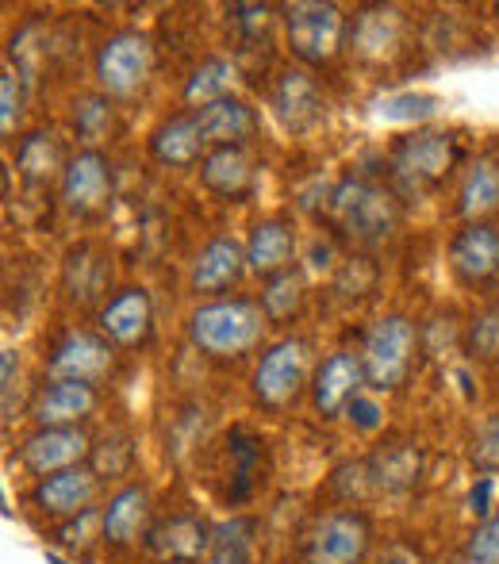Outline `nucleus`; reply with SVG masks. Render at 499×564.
I'll return each instance as SVG.
<instances>
[{
  "label": "nucleus",
  "instance_id": "37",
  "mask_svg": "<svg viewBox=\"0 0 499 564\" xmlns=\"http://www.w3.org/2000/svg\"><path fill=\"white\" fill-rule=\"evenodd\" d=\"M469 349L473 357H480V361H496L499 357V307L492 312L477 315L469 327Z\"/></svg>",
  "mask_w": 499,
  "mask_h": 564
},
{
  "label": "nucleus",
  "instance_id": "9",
  "mask_svg": "<svg viewBox=\"0 0 499 564\" xmlns=\"http://www.w3.org/2000/svg\"><path fill=\"white\" fill-rule=\"evenodd\" d=\"M216 530L200 514H170L147 530V550L158 564H196L211 553Z\"/></svg>",
  "mask_w": 499,
  "mask_h": 564
},
{
  "label": "nucleus",
  "instance_id": "25",
  "mask_svg": "<svg viewBox=\"0 0 499 564\" xmlns=\"http://www.w3.org/2000/svg\"><path fill=\"white\" fill-rule=\"evenodd\" d=\"M292 250H296V238L284 219H261L247 238V269L258 276H276L289 269Z\"/></svg>",
  "mask_w": 499,
  "mask_h": 564
},
{
  "label": "nucleus",
  "instance_id": "30",
  "mask_svg": "<svg viewBox=\"0 0 499 564\" xmlns=\"http://www.w3.org/2000/svg\"><path fill=\"white\" fill-rule=\"evenodd\" d=\"M300 296H304V281H300L296 269H284V273L269 276L265 289H261V315L269 323L289 319V315H296Z\"/></svg>",
  "mask_w": 499,
  "mask_h": 564
},
{
  "label": "nucleus",
  "instance_id": "5",
  "mask_svg": "<svg viewBox=\"0 0 499 564\" xmlns=\"http://www.w3.org/2000/svg\"><path fill=\"white\" fill-rule=\"evenodd\" d=\"M373 542V527L361 511H335L307 530L300 564H361Z\"/></svg>",
  "mask_w": 499,
  "mask_h": 564
},
{
  "label": "nucleus",
  "instance_id": "17",
  "mask_svg": "<svg viewBox=\"0 0 499 564\" xmlns=\"http://www.w3.org/2000/svg\"><path fill=\"white\" fill-rule=\"evenodd\" d=\"M361 473H366L369 491H388V496L408 491L423 476V449L411 446V442H392V446L361 460Z\"/></svg>",
  "mask_w": 499,
  "mask_h": 564
},
{
  "label": "nucleus",
  "instance_id": "13",
  "mask_svg": "<svg viewBox=\"0 0 499 564\" xmlns=\"http://www.w3.org/2000/svg\"><path fill=\"white\" fill-rule=\"evenodd\" d=\"M269 105H273V116L284 123V131L300 134V131H307V127L319 123L323 93H319V85L304 74V69H284V74L276 77Z\"/></svg>",
  "mask_w": 499,
  "mask_h": 564
},
{
  "label": "nucleus",
  "instance_id": "33",
  "mask_svg": "<svg viewBox=\"0 0 499 564\" xmlns=\"http://www.w3.org/2000/svg\"><path fill=\"white\" fill-rule=\"evenodd\" d=\"M93 460V473L97 476H108V480H116V476H127L134 465V446L127 434H108L100 446H93L89 453Z\"/></svg>",
  "mask_w": 499,
  "mask_h": 564
},
{
  "label": "nucleus",
  "instance_id": "4",
  "mask_svg": "<svg viewBox=\"0 0 499 564\" xmlns=\"http://www.w3.org/2000/svg\"><path fill=\"white\" fill-rule=\"evenodd\" d=\"M411 354H415V327L403 315H388L366 335L361 346V369L366 380L380 392H392L408 380L411 372Z\"/></svg>",
  "mask_w": 499,
  "mask_h": 564
},
{
  "label": "nucleus",
  "instance_id": "34",
  "mask_svg": "<svg viewBox=\"0 0 499 564\" xmlns=\"http://www.w3.org/2000/svg\"><path fill=\"white\" fill-rule=\"evenodd\" d=\"M74 127L85 142H100L112 127V105L108 97H82L74 105Z\"/></svg>",
  "mask_w": 499,
  "mask_h": 564
},
{
  "label": "nucleus",
  "instance_id": "1",
  "mask_svg": "<svg viewBox=\"0 0 499 564\" xmlns=\"http://www.w3.org/2000/svg\"><path fill=\"white\" fill-rule=\"evenodd\" d=\"M261 319L265 315L250 300H211L193 312L188 335L200 354L227 361V357H242L261 338Z\"/></svg>",
  "mask_w": 499,
  "mask_h": 564
},
{
  "label": "nucleus",
  "instance_id": "47",
  "mask_svg": "<svg viewBox=\"0 0 499 564\" xmlns=\"http://www.w3.org/2000/svg\"><path fill=\"white\" fill-rule=\"evenodd\" d=\"M496 15H499V4H496Z\"/></svg>",
  "mask_w": 499,
  "mask_h": 564
},
{
  "label": "nucleus",
  "instance_id": "44",
  "mask_svg": "<svg viewBox=\"0 0 499 564\" xmlns=\"http://www.w3.org/2000/svg\"><path fill=\"white\" fill-rule=\"evenodd\" d=\"M93 519H97V514L85 511V514H82V522H69V527H62L54 538H58L62 545H85V542H89V538H85V527H89Z\"/></svg>",
  "mask_w": 499,
  "mask_h": 564
},
{
  "label": "nucleus",
  "instance_id": "28",
  "mask_svg": "<svg viewBox=\"0 0 499 564\" xmlns=\"http://www.w3.org/2000/svg\"><path fill=\"white\" fill-rule=\"evenodd\" d=\"M58 165H62V150L51 131H31L20 142V150H15V170H20V177L28 185H46Z\"/></svg>",
  "mask_w": 499,
  "mask_h": 564
},
{
  "label": "nucleus",
  "instance_id": "43",
  "mask_svg": "<svg viewBox=\"0 0 499 564\" xmlns=\"http://www.w3.org/2000/svg\"><path fill=\"white\" fill-rule=\"evenodd\" d=\"M492 488H496L492 476H485V480H480L477 488H473V496H469V507H473V514H480V522L492 519V507H488V503H492Z\"/></svg>",
  "mask_w": 499,
  "mask_h": 564
},
{
  "label": "nucleus",
  "instance_id": "29",
  "mask_svg": "<svg viewBox=\"0 0 499 564\" xmlns=\"http://www.w3.org/2000/svg\"><path fill=\"white\" fill-rule=\"evenodd\" d=\"M231 503H242V499L253 496V488H258V473H261V438H253L247 431H235L231 434Z\"/></svg>",
  "mask_w": 499,
  "mask_h": 564
},
{
  "label": "nucleus",
  "instance_id": "8",
  "mask_svg": "<svg viewBox=\"0 0 499 564\" xmlns=\"http://www.w3.org/2000/svg\"><path fill=\"white\" fill-rule=\"evenodd\" d=\"M307 377V341L304 338H281L276 346H269V354L261 357L258 372H253V395L265 408H284L300 395Z\"/></svg>",
  "mask_w": 499,
  "mask_h": 564
},
{
  "label": "nucleus",
  "instance_id": "20",
  "mask_svg": "<svg viewBox=\"0 0 499 564\" xmlns=\"http://www.w3.org/2000/svg\"><path fill=\"white\" fill-rule=\"evenodd\" d=\"M346 35H350V51L358 54V58H366V62L388 58L403 39V15L384 4L361 8Z\"/></svg>",
  "mask_w": 499,
  "mask_h": 564
},
{
  "label": "nucleus",
  "instance_id": "16",
  "mask_svg": "<svg viewBox=\"0 0 499 564\" xmlns=\"http://www.w3.org/2000/svg\"><path fill=\"white\" fill-rule=\"evenodd\" d=\"M97 496V473L85 465L77 468H66V473H54V476H43L31 491L39 511L46 514H85Z\"/></svg>",
  "mask_w": 499,
  "mask_h": 564
},
{
  "label": "nucleus",
  "instance_id": "46",
  "mask_svg": "<svg viewBox=\"0 0 499 564\" xmlns=\"http://www.w3.org/2000/svg\"><path fill=\"white\" fill-rule=\"evenodd\" d=\"M46 561H51V564H69V561H62L58 553H46Z\"/></svg>",
  "mask_w": 499,
  "mask_h": 564
},
{
  "label": "nucleus",
  "instance_id": "2",
  "mask_svg": "<svg viewBox=\"0 0 499 564\" xmlns=\"http://www.w3.org/2000/svg\"><path fill=\"white\" fill-rule=\"evenodd\" d=\"M327 216L343 235L358 238V242H380L392 235L400 208H395L392 193H384L380 185L350 177L327 196Z\"/></svg>",
  "mask_w": 499,
  "mask_h": 564
},
{
  "label": "nucleus",
  "instance_id": "36",
  "mask_svg": "<svg viewBox=\"0 0 499 564\" xmlns=\"http://www.w3.org/2000/svg\"><path fill=\"white\" fill-rule=\"evenodd\" d=\"M462 564H499V511L473 530V538L465 542Z\"/></svg>",
  "mask_w": 499,
  "mask_h": 564
},
{
  "label": "nucleus",
  "instance_id": "41",
  "mask_svg": "<svg viewBox=\"0 0 499 564\" xmlns=\"http://www.w3.org/2000/svg\"><path fill=\"white\" fill-rule=\"evenodd\" d=\"M235 23H239L247 35H265L269 28V4H235Z\"/></svg>",
  "mask_w": 499,
  "mask_h": 564
},
{
  "label": "nucleus",
  "instance_id": "35",
  "mask_svg": "<svg viewBox=\"0 0 499 564\" xmlns=\"http://www.w3.org/2000/svg\"><path fill=\"white\" fill-rule=\"evenodd\" d=\"M438 112V97L431 93H400V97H388L380 105V116L392 119V123H411V119H431Z\"/></svg>",
  "mask_w": 499,
  "mask_h": 564
},
{
  "label": "nucleus",
  "instance_id": "19",
  "mask_svg": "<svg viewBox=\"0 0 499 564\" xmlns=\"http://www.w3.org/2000/svg\"><path fill=\"white\" fill-rule=\"evenodd\" d=\"M247 273V250L235 238H211L193 261V289L204 296H219V292L235 289L239 276Z\"/></svg>",
  "mask_w": 499,
  "mask_h": 564
},
{
  "label": "nucleus",
  "instance_id": "26",
  "mask_svg": "<svg viewBox=\"0 0 499 564\" xmlns=\"http://www.w3.org/2000/svg\"><path fill=\"white\" fill-rule=\"evenodd\" d=\"M150 514V491L142 484H127L123 491H116L112 503L105 511V538L112 545H131L142 534Z\"/></svg>",
  "mask_w": 499,
  "mask_h": 564
},
{
  "label": "nucleus",
  "instance_id": "42",
  "mask_svg": "<svg viewBox=\"0 0 499 564\" xmlns=\"http://www.w3.org/2000/svg\"><path fill=\"white\" fill-rule=\"evenodd\" d=\"M346 415H350L354 423L361 426V431H377V426H380V411H377V403H373V400H361V395L350 403V411H346Z\"/></svg>",
  "mask_w": 499,
  "mask_h": 564
},
{
  "label": "nucleus",
  "instance_id": "32",
  "mask_svg": "<svg viewBox=\"0 0 499 564\" xmlns=\"http://www.w3.org/2000/svg\"><path fill=\"white\" fill-rule=\"evenodd\" d=\"M253 519H231L216 527V542H211L208 564H250L253 545Z\"/></svg>",
  "mask_w": 499,
  "mask_h": 564
},
{
  "label": "nucleus",
  "instance_id": "18",
  "mask_svg": "<svg viewBox=\"0 0 499 564\" xmlns=\"http://www.w3.org/2000/svg\"><path fill=\"white\" fill-rule=\"evenodd\" d=\"M449 261H454L457 276L469 284H485L499 276V230L488 224H469L457 230L454 246H449Z\"/></svg>",
  "mask_w": 499,
  "mask_h": 564
},
{
  "label": "nucleus",
  "instance_id": "14",
  "mask_svg": "<svg viewBox=\"0 0 499 564\" xmlns=\"http://www.w3.org/2000/svg\"><path fill=\"white\" fill-rule=\"evenodd\" d=\"M100 335L116 346H142L154 330V307H150L147 289H123L100 307Z\"/></svg>",
  "mask_w": 499,
  "mask_h": 564
},
{
  "label": "nucleus",
  "instance_id": "15",
  "mask_svg": "<svg viewBox=\"0 0 499 564\" xmlns=\"http://www.w3.org/2000/svg\"><path fill=\"white\" fill-rule=\"evenodd\" d=\"M112 369V346L108 338L93 335H69L54 346L51 377L54 380H77V384H97Z\"/></svg>",
  "mask_w": 499,
  "mask_h": 564
},
{
  "label": "nucleus",
  "instance_id": "23",
  "mask_svg": "<svg viewBox=\"0 0 499 564\" xmlns=\"http://www.w3.org/2000/svg\"><path fill=\"white\" fill-rule=\"evenodd\" d=\"M200 181L211 188L216 196L227 200H239L253 188V162L247 154V147H216L204 154L200 162Z\"/></svg>",
  "mask_w": 499,
  "mask_h": 564
},
{
  "label": "nucleus",
  "instance_id": "11",
  "mask_svg": "<svg viewBox=\"0 0 499 564\" xmlns=\"http://www.w3.org/2000/svg\"><path fill=\"white\" fill-rule=\"evenodd\" d=\"M361 384H366L361 357L350 354V349H338V354H330L327 361L319 365V372H315V384H312L315 411H319L323 419L343 415V411H350V403L358 400Z\"/></svg>",
  "mask_w": 499,
  "mask_h": 564
},
{
  "label": "nucleus",
  "instance_id": "21",
  "mask_svg": "<svg viewBox=\"0 0 499 564\" xmlns=\"http://www.w3.org/2000/svg\"><path fill=\"white\" fill-rule=\"evenodd\" d=\"M97 411V388L77 380H54L39 392L35 423L39 426H77Z\"/></svg>",
  "mask_w": 499,
  "mask_h": 564
},
{
  "label": "nucleus",
  "instance_id": "22",
  "mask_svg": "<svg viewBox=\"0 0 499 564\" xmlns=\"http://www.w3.org/2000/svg\"><path fill=\"white\" fill-rule=\"evenodd\" d=\"M204 147H208V142H204V134H200L196 112H181V116L165 119V123L150 134V154H154L162 165H177V170L204 162L200 158Z\"/></svg>",
  "mask_w": 499,
  "mask_h": 564
},
{
  "label": "nucleus",
  "instance_id": "12",
  "mask_svg": "<svg viewBox=\"0 0 499 564\" xmlns=\"http://www.w3.org/2000/svg\"><path fill=\"white\" fill-rule=\"evenodd\" d=\"M108 188H112V165H108L105 154L97 150H82L74 162L62 173V200H66L69 212L77 216H89L100 204L108 200Z\"/></svg>",
  "mask_w": 499,
  "mask_h": 564
},
{
  "label": "nucleus",
  "instance_id": "6",
  "mask_svg": "<svg viewBox=\"0 0 499 564\" xmlns=\"http://www.w3.org/2000/svg\"><path fill=\"white\" fill-rule=\"evenodd\" d=\"M457 162V142L446 131H415L408 139L395 142L392 150V177L400 181L408 193L431 188L454 170Z\"/></svg>",
  "mask_w": 499,
  "mask_h": 564
},
{
  "label": "nucleus",
  "instance_id": "38",
  "mask_svg": "<svg viewBox=\"0 0 499 564\" xmlns=\"http://www.w3.org/2000/svg\"><path fill=\"white\" fill-rule=\"evenodd\" d=\"M39 31H43V23L39 20H31V23H23L20 31L12 35V46H8V54L15 58V66H20V74H23V82H31V74H35V58H39Z\"/></svg>",
  "mask_w": 499,
  "mask_h": 564
},
{
  "label": "nucleus",
  "instance_id": "45",
  "mask_svg": "<svg viewBox=\"0 0 499 564\" xmlns=\"http://www.w3.org/2000/svg\"><path fill=\"white\" fill-rule=\"evenodd\" d=\"M0 377H4V395L12 392L15 380V349H4V365H0Z\"/></svg>",
  "mask_w": 499,
  "mask_h": 564
},
{
  "label": "nucleus",
  "instance_id": "31",
  "mask_svg": "<svg viewBox=\"0 0 499 564\" xmlns=\"http://www.w3.org/2000/svg\"><path fill=\"white\" fill-rule=\"evenodd\" d=\"M231 77H235L231 62H224V58L204 62V66L196 69L193 77H188L185 100H188V105H200V108L216 105V100H224L227 89H231Z\"/></svg>",
  "mask_w": 499,
  "mask_h": 564
},
{
  "label": "nucleus",
  "instance_id": "27",
  "mask_svg": "<svg viewBox=\"0 0 499 564\" xmlns=\"http://www.w3.org/2000/svg\"><path fill=\"white\" fill-rule=\"evenodd\" d=\"M499 208V165L496 162H477L462 181V196H457V212L465 219L492 216Z\"/></svg>",
  "mask_w": 499,
  "mask_h": 564
},
{
  "label": "nucleus",
  "instance_id": "40",
  "mask_svg": "<svg viewBox=\"0 0 499 564\" xmlns=\"http://www.w3.org/2000/svg\"><path fill=\"white\" fill-rule=\"evenodd\" d=\"M20 112H23L20 82H15L12 69H4V77H0V131L12 134L15 123H20Z\"/></svg>",
  "mask_w": 499,
  "mask_h": 564
},
{
  "label": "nucleus",
  "instance_id": "24",
  "mask_svg": "<svg viewBox=\"0 0 499 564\" xmlns=\"http://www.w3.org/2000/svg\"><path fill=\"white\" fill-rule=\"evenodd\" d=\"M196 123H200V134L211 150L216 147H242V142L258 131V116H253L250 108L235 97H224L208 108H196Z\"/></svg>",
  "mask_w": 499,
  "mask_h": 564
},
{
  "label": "nucleus",
  "instance_id": "10",
  "mask_svg": "<svg viewBox=\"0 0 499 564\" xmlns=\"http://www.w3.org/2000/svg\"><path fill=\"white\" fill-rule=\"evenodd\" d=\"M85 453H93V449H89V438H85L77 426H39V431L23 442L20 460L35 476H54V473H66V468H77Z\"/></svg>",
  "mask_w": 499,
  "mask_h": 564
},
{
  "label": "nucleus",
  "instance_id": "3",
  "mask_svg": "<svg viewBox=\"0 0 499 564\" xmlns=\"http://www.w3.org/2000/svg\"><path fill=\"white\" fill-rule=\"evenodd\" d=\"M284 28H289V46L307 66H327L346 39V15L338 4H319V0H296L284 4Z\"/></svg>",
  "mask_w": 499,
  "mask_h": 564
},
{
  "label": "nucleus",
  "instance_id": "39",
  "mask_svg": "<svg viewBox=\"0 0 499 564\" xmlns=\"http://www.w3.org/2000/svg\"><path fill=\"white\" fill-rule=\"evenodd\" d=\"M473 465L485 476L499 473V415L488 419L477 431V438H473Z\"/></svg>",
  "mask_w": 499,
  "mask_h": 564
},
{
  "label": "nucleus",
  "instance_id": "7",
  "mask_svg": "<svg viewBox=\"0 0 499 564\" xmlns=\"http://www.w3.org/2000/svg\"><path fill=\"white\" fill-rule=\"evenodd\" d=\"M150 39L139 31H116L97 54V77L108 97H131L150 77Z\"/></svg>",
  "mask_w": 499,
  "mask_h": 564
}]
</instances>
